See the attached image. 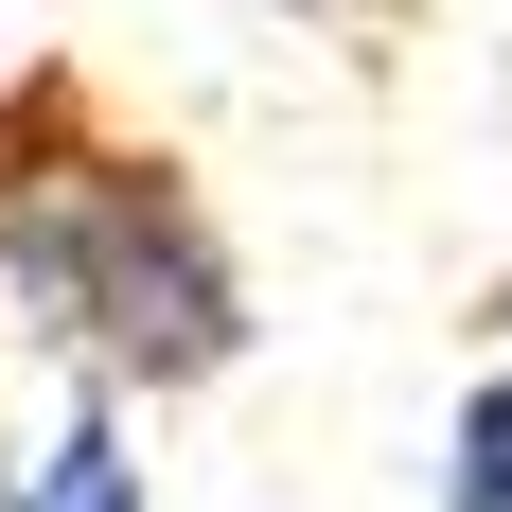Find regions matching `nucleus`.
<instances>
[{"instance_id": "3", "label": "nucleus", "mask_w": 512, "mask_h": 512, "mask_svg": "<svg viewBox=\"0 0 512 512\" xmlns=\"http://www.w3.org/2000/svg\"><path fill=\"white\" fill-rule=\"evenodd\" d=\"M442 512H512V371H477L460 442H442Z\"/></svg>"}, {"instance_id": "1", "label": "nucleus", "mask_w": 512, "mask_h": 512, "mask_svg": "<svg viewBox=\"0 0 512 512\" xmlns=\"http://www.w3.org/2000/svg\"><path fill=\"white\" fill-rule=\"evenodd\" d=\"M0 336L124 407L248 371V248L212 230L195 159L142 142L89 71L0 89Z\"/></svg>"}, {"instance_id": "2", "label": "nucleus", "mask_w": 512, "mask_h": 512, "mask_svg": "<svg viewBox=\"0 0 512 512\" xmlns=\"http://www.w3.org/2000/svg\"><path fill=\"white\" fill-rule=\"evenodd\" d=\"M0 512H159V460H142V424H124V389H71L53 371L36 442L0 424Z\"/></svg>"}, {"instance_id": "4", "label": "nucleus", "mask_w": 512, "mask_h": 512, "mask_svg": "<svg viewBox=\"0 0 512 512\" xmlns=\"http://www.w3.org/2000/svg\"><path fill=\"white\" fill-rule=\"evenodd\" d=\"M318 18H407V0H318Z\"/></svg>"}]
</instances>
